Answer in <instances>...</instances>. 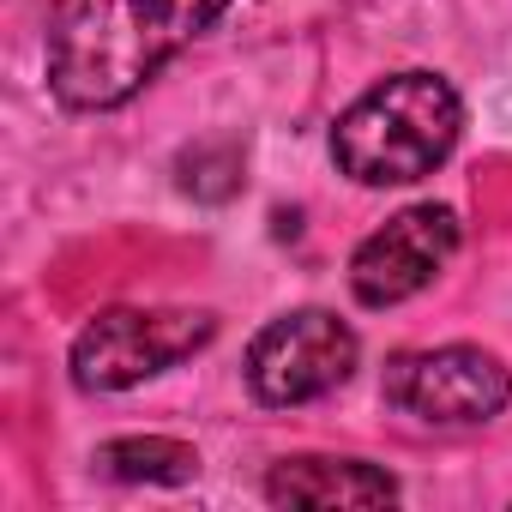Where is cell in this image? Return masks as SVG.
Returning a JSON list of instances; mask_svg holds the SVG:
<instances>
[{
  "mask_svg": "<svg viewBox=\"0 0 512 512\" xmlns=\"http://www.w3.org/2000/svg\"><path fill=\"white\" fill-rule=\"evenodd\" d=\"M223 13L229 0H55L49 91L67 115L127 109Z\"/></svg>",
  "mask_w": 512,
  "mask_h": 512,
  "instance_id": "6da1fadb",
  "label": "cell"
},
{
  "mask_svg": "<svg viewBox=\"0 0 512 512\" xmlns=\"http://www.w3.org/2000/svg\"><path fill=\"white\" fill-rule=\"evenodd\" d=\"M464 139V97L434 67H404L374 79L332 121V163L356 187L428 181Z\"/></svg>",
  "mask_w": 512,
  "mask_h": 512,
  "instance_id": "7a4b0ae2",
  "label": "cell"
},
{
  "mask_svg": "<svg viewBox=\"0 0 512 512\" xmlns=\"http://www.w3.org/2000/svg\"><path fill=\"white\" fill-rule=\"evenodd\" d=\"M211 338H217L211 308H103L79 326L67 350V374L85 398H109L169 374L175 362L199 356Z\"/></svg>",
  "mask_w": 512,
  "mask_h": 512,
  "instance_id": "3957f363",
  "label": "cell"
},
{
  "mask_svg": "<svg viewBox=\"0 0 512 512\" xmlns=\"http://www.w3.org/2000/svg\"><path fill=\"white\" fill-rule=\"evenodd\" d=\"M380 398L428 428H488L512 404V368L506 356L482 344H422L392 350L380 374Z\"/></svg>",
  "mask_w": 512,
  "mask_h": 512,
  "instance_id": "277c9868",
  "label": "cell"
},
{
  "mask_svg": "<svg viewBox=\"0 0 512 512\" xmlns=\"http://www.w3.org/2000/svg\"><path fill=\"white\" fill-rule=\"evenodd\" d=\"M356 362H362V338L350 320H338L332 308H290L247 338L241 380L266 410H296L350 386Z\"/></svg>",
  "mask_w": 512,
  "mask_h": 512,
  "instance_id": "5b68a950",
  "label": "cell"
},
{
  "mask_svg": "<svg viewBox=\"0 0 512 512\" xmlns=\"http://www.w3.org/2000/svg\"><path fill=\"white\" fill-rule=\"evenodd\" d=\"M458 241H464V223L440 199H422V205L392 211L350 253V296L362 308H398V302L422 296L452 266Z\"/></svg>",
  "mask_w": 512,
  "mask_h": 512,
  "instance_id": "8992f818",
  "label": "cell"
},
{
  "mask_svg": "<svg viewBox=\"0 0 512 512\" xmlns=\"http://www.w3.org/2000/svg\"><path fill=\"white\" fill-rule=\"evenodd\" d=\"M398 476L368 464V458H326V452H296L266 470V500L272 506H398Z\"/></svg>",
  "mask_w": 512,
  "mask_h": 512,
  "instance_id": "52a82bcc",
  "label": "cell"
},
{
  "mask_svg": "<svg viewBox=\"0 0 512 512\" xmlns=\"http://www.w3.org/2000/svg\"><path fill=\"white\" fill-rule=\"evenodd\" d=\"M91 464L109 482H157V488H181L199 476V452L175 434H115L91 452Z\"/></svg>",
  "mask_w": 512,
  "mask_h": 512,
  "instance_id": "ba28073f",
  "label": "cell"
}]
</instances>
